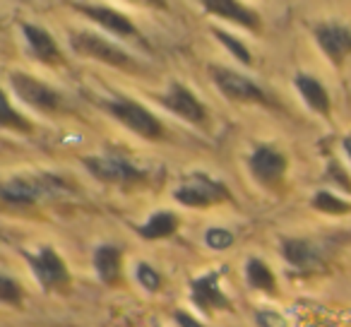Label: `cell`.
Returning a JSON list of instances; mask_svg holds the SVG:
<instances>
[{
  "label": "cell",
  "mask_w": 351,
  "mask_h": 327,
  "mask_svg": "<svg viewBox=\"0 0 351 327\" xmlns=\"http://www.w3.org/2000/svg\"><path fill=\"white\" fill-rule=\"evenodd\" d=\"M101 106H104V111L111 113L118 123H123L128 130L145 137V140H159V137L164 135V125H161L159 118H156L149 108L142 106V104L132 101V99H123V97L106 99V101H101Z\"/></svg>",
  "instance_id": "1"
},
{
  "label": "cell",
  "mask_w": 351,
  "mask_h": 327,
  "mask_svg": "<svg viewBox=\"0 0 351 327\" xmlns=\"http://www.w3.org/2000/svg\"><path fill=\"white\" fill-rule=\"evenodd\" d=\"M70 46H73L75 53L84 56V58L99 60V63L113 65V68L128 70V73H135L137 70V63L132 60V56L128 51H123L121 46L104 39V36L92 34V32H75L70 36Z\"/></svg>",
  "instance_id": "2"
},
{
  "label": "cell",
  "mask_w": 351,
  "mask_h": 327,
  "mask_svg": "<svg viewBox=\"0 0 351 327\" xmlns=\"http://www.w3.org/2000/svg\"><path fill=\"white\" fill-rule=\"evenodd\" d=\"M176 202L191 207V210H205L212 205H221V202L231 200L229 188L221 181H215L207 173H191L181 186L173 191Z\"/></svg>",
  "instance_id": "3"
},
{
  "label": "cell",
  "mask_w": 351,
  "mask_h": 327,
  "mask_svg": "<svg viewBox=\"0 0 351 327\" xmlns=\"http://www.w3.org/2000/svg\"><path fill=\"white\" fill-rule=\"evenodd\" d=\"M65 191V183L53 176H20L0 183V202L5 205H34L44 195Z\"/></svg>",
  "instance_id": "4"
},
{
  "label": "cell",
  "mask_w": 351,
  "mask_h": 327,
  "mask_svg": "<svg viewBox=\"0 0 351 327\" xmlns=\"http://www.w3.org/2000/svg\"><path fill=\"white\" fill-rule=\"evenodd\" d=\"M82 164L97 181L111 183V186H135V183L147 181V173L142 169H137L135 164L121 159V156H84Z\"/></svg>",
  "instance_id": "5"
},
{
  "label": "cell",
  "mask_w": 351,
  "mask_h": 327,
  "mask_svg": "<svg viewBox=\"0 0 351 327\" xmlns=\"http://www.w3.org/2000/svg\"><path fill=\"white\" fill-rule=\"evenodd\" d=\"M10 84H12V92L20 97V101H25L27 106L36 108V111L53 116V113H58L63 108V97L51 84L41 82V80L32 77V75L10 73Z\"/></svg>",
  "instance_id": "6"
},
{
  "label": "cell",
  "mask_w": 351,
  "mask_h": 327,
  "mask_svg": "<svg viewBox=\"0 0 351 327\" xmlns=\"http://www.w3.org/2000/svg\"><path fill=\"white\" fill-rule=\"evenodd\" d=\"M248 169H250V176H253L260 186L267 188V191H277V188L284 186L289 161L279 149H274V147H269V145H260V147H255L253 154H250Z\"/></svg>",
  "instance_id": "7"
},
{
  "label": "cell",
  "mask_w": 351,
  "mask_h": 327,
  "mask_svg": "<svg viewBox=\"0 0 351 327\" xmlns=\"http://www.w3.org/2000/svg\"><path fill=\"white\" fill-rule=\"evenodd\" d=\"M25 258L32 267V274L36 277V282H39V287L44 291H65L70 287V272L65 267L63 258L53 248L46 245L36 255L25 253Z\"/></svg>",
  "instance_id": "8"
},
{
  "label": "cell",
  "mask_w": 351,
  "mask_h": 327,
  "mask_svg": "<svg viewBox=\"0 0 351 327\" xmlns=\"http://www.w3.org/2000/svg\"><path fill=\"white\" fill-rule=\"evenodd\" d=\"M212 82L219 87V92L224 94L229 101L234 104H267V94L263 87L248 80L245 75H239L229 68H219V65H212L210 68Z\"/></svg>",
  "instance_id": "9"
},
{
  "label": "cell",
  "mask_w": 351,
  "mask_h": 327,
  "mask_svg": "<svg viewBox=\"0 0 351 327\" xmlns=\"http://www.w3.org/2000/svg\"><path fill=\"white\" fill-rule=\"evenodd\" d=\"M161 106L169 108L173 116L183 118V121L193 123V125H205L207 121V108L186 84L173 82L169 87V92L161 97Z\"/></svg>",
  "instance_id": "10"
},
{
  "label": "cell",
  "mask_w": 351,
  "mask_h": 327,
  "mask_svg": "<svg viewBox=\"0 0 351 327\" xmlns=\"http://www.w3.org/2000/svg\"><path fill=\"white\" fill-rule=\"evenodd\" d=\"M315 41L322 53L330 58V63L341 65L346 56H351V29L337 22H322L313 29Z\"/></svg>",
  "instance_id": "11"
},
{
  "label": "cell",
  "mask_w": 351,
  "mask_h": 327,
  "mask_svg": "<svg viewBox=\"0 0 351 327\" xmlns=\"http://www.w3.org/2000/svg\"><path fill=\"white\" fill-rule=\"evenodd\" d=\"M221 272H207L202 277H195L191 282V301L200 308L202 313L212 311H229L231 301L219 287Z\"/></svg>",
  "instance_id": "12"
},
{
  "label": "cell",
  "mask_w": 351,
  "mask_h": 327,
  "mask_svg": "<svg viewBox=\"0 0 351 327\" xmlns=\"http://www.w3.org/2000/svg\"><path fill=\"white\" fill-rule=\"evenodd\" d=\"M75 10H80L84 17H89L92 22H97L99 27H104L106 32L116 36H135L137 29L130 22V17H125L123 12L113 10L106 5H92V3H73Z\"/></svg>",
  "instance_id": "13"
},
{
  "label": "cell",
  "mask_w": 351,
  "mask_h": 327,
  "mask_svg": "<svg viewBox=\"0 0 351 327\" xmlns=\"http://www.w3.org/2000/svg\"><path fill=\"white\" fill-rule=\"evenodd\" d=\"M22 34L29 46L32 56H34L39 63L46 65H63V53H60V46L56 44V39L39 25H22Z\"/></svg>",
  "instance_id": "14"
},
{
  "label": "cell",
  "mask_w": 351,
  "mask_h": 327,
  "mask_svg": "<svg viewBox=\"0 0 351 327\" xmlns=\"http://www.w3.org/2000/svg\"><path fill=\"white\" fill-rule=\"evenodd\" d=\"M202 8H205L210 15H217V17H221V20H229V22H234V25H241L250 32H260V27H263L258 12L241 5V3H234V0H205Z\"/></svg>",
  "instance_id": "15"
},
{
  "label": "cell",
  "mask_w": 351,
  "mask_h": 327,
  "mask_svg": "<svg viewBox=\"0 0 351 327\" xmlns=\"http://www.w3.org/2000/svg\"><path fill=\"white\" fill-rule=\"evenodd\" d=\"M282 253L291 267L303 269V272H313L322 263V255L317 250V245L306 239H287L282 245Z\"/></svg>",
  "instance_id": "16"
},
{
  "label": "cell",
  "mask_w": 351,
  "mask_h": 327,
  "mask_svg": "<svg viewBox=\"0 0 351 327\" xmlns=\"http://www.w3.org/2000/svg\"><path fill=\"white\" fill-rule=\"evenodd\" d=\"M94 269L104 284H118L121 282L123 269V250L116 245H99L94 250Z\"/></svg>",
  "instance_id": "17"
},
{
  "label": "cell",
  "mask_w": 351,
  "mask_h": 327,
  "mask_svg": "<svg viewBox=\"0 0 351 327\" xmlns=\"http://www.w3.org/2000/svg\"><path fill=\"white\" fill-rule=\"evenodd\" d=\"M293 84H296L298 94L303 97V101L308 104V106L313 108L315 113H320V116H330V94H327V89L322 87L320 80L311 77V75H296V80H293Z\"/></svg>",
  "instance_id": "18"
},
{
  "label": "cell",
  "mask_w": 351,
  "mask_h": 327,
  "mask_svg": "<svg viewBox=\"0 0 351 327\" xmlns=\"http://www.w3.org/2000/svg\"><path fill=\"white\" fill-rule=\"evenodd\" d=\"M176 229H178V217L173 212H154L145 224L137 226V234L147 241H159L173 236Z\"/></svg>",
  "instance_id": "19"
},
{
  "label": "cell",
  "mask_w": 351,
  "mask_h": 327,
  "mask_svg": "<svg viewBox=\"0 0 351 327\" xmlns=\"http://www.w3.org/2000/svg\"><path fill=\"white\" fill-rule=\"evenodd\" d=\"M0 128H3V130L22 132V135H32V132H34L32 121H27L22 113H17L15 108H12L10 99H8V94L3 92V89H0Z\"/></svg>",
  "instance_id": "20"
},
{
  "label": "cell",
  "mask_w": 351,
  "mask_h": 327,
  "mask_svg": "<svg viewBox=\"0 0 351 327\" xmlns=\"http://www.w3.org/2000/svg\"><path fill=\"white\" fill-rule=\"evenodd\" d=\"M245 277H248L250 287L258 289V291L277 293V279H274L272 269L265 265V260L250 258L248 260V267H245Z\"/></svg>",
  "instance_id": "21"
},
{
  "label": "cell",
  "mask_w": 351,
  "mask_h": 327,
  "mask_svg": "<svg viewBox=\"0 0 351 327\" xmlns=\"http://www.w3.org/2000/svg\"><path fill=\"white\" fill-rule=\"evenodd\" d=\"M313 207L320 210V212H325V215H346V212H351L349 202L341 200V197H337L335 193H330V191L315 193V197H313Z\"/></svg>",
  "instance_id": "22"
},
{
  "label": "cell",
  "mask_w": 351,
  "mask_h": 327,
  "mask_svg": "<svg viewBox=\"0 0 351 327\" xmlns=\"http://www.w3.org/2000/svg\"><path fill=\"white\" fill-rule=\"evenodd\" d=\"M212 34H215V39L217 41H221V44L229 49V53L234 56L239 63H243V65H250L253 63V56H250V51H248V46L243 44V41H239L236 36H231V34H226L224 29H212Z\"/></svg>",
  "instance_id": "23"
},
{
  "label": "cell",
  "mask_w": 351,
  "mask_h": 327,
  "mask_svg": "<svg viewBox=\"0 0 351 327\" xmlns=\"http://www.w3.org/2000/svg\"><path fill=\"white\" fill-rule=\"evenodd\" d=\"M22 287L8 274H0V303H8V306H22Z\"/></svg>",
  "instance_id": "24"
},
{
  "label": "cell",
  "mask_w": 351,
  "mask_h": 327,
  "mask_svg": "<svg viewBox=\"0 0 351 327\" xmlns=\"http://www.w3.org/2000/svg\"><path fill=\"white\" fill-rule=\"evenodd\" d=\"M205 243H207V248H212V250H226L234 245V234H231L229 229L215 226V229H207Z\"/></svg>",
  "instance_id": "25"
},
{
  "label": "cell",
  "mask_w": 351,
  "mask_h": 327,
  "mask_svg": "<svg viewBox=\"0 0 351 327\" xmlns=\"http://www.w3.org/2000/svg\"><path fill=\"white\" fill-rule=\"evenodd\" d=\"M137 282H140L142 287H145L147 291H152V293L161 289L159 272H156V269L152 267L149 263H140V265H137Z\"/></svg>",
  "instance_id": "26"
},
{
  "label": "cell",
  "mask_w": 351,
  "mask_h": 327,
  "mask_svg": "<svg viewBox=\"0 0 351 327\" xmlns=\"http://www.w3.org/2000/svg\"><path fill=\"white\" fill-rule=\"evenodd\" d=\"M325 178H327V181H335V186L344 188L346 193H351V178L346 176V171L339 167V164H330V167H327Z\"/></svg>",
  "instance_id": "27"
},
{
  "label": "cell",
  "mask_w": 351,
  "mask_h": 327,
  "mask_svg": "<svg viewBox=\"0 0 351 327\" xmlns=\"http://www.w3.org/2000/svg\"><path fill=\"white\" fill-rule=\"evenodd\" d=\"M255 322H258V327H287V320L274 311H258Z\"/></svg>",
  "instance_id": "28"
},
{
  "label": "cell",
  "mask_w": 351,
  "mask_h": 327,
  "mask_svg": "<svg viewBox=\"0 0 351 327\" xmlns=\"http://www.w3.org/2000/svg\"><path fill=\"white\" fill-rule=\"evenodd\" d=\"M173 320H176V325H178V327H205L200 320H197V317H193L191 313H186V311H176Z\"/></svg>",
  "instance_id": "29"
},
{
  "label": "cell",
  "mask_w": 351,
  "mask_h": 327,
  "mask_svg": "<svg viewBox=\"0 0 351 327\" xmlns=\"http://www.w3.org/2000/svg\"><path fill=\"white\" fill-rule=\"evenodd\" d=\"M341 147H344L346 156H349V161H351V135H346L344 140H341Z\"/></svg>",
  "instance_id": "30"
}]
</instances>
